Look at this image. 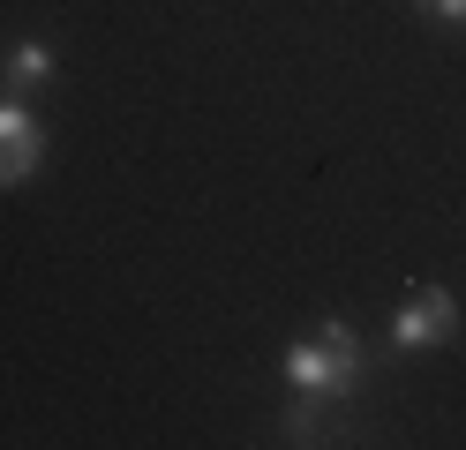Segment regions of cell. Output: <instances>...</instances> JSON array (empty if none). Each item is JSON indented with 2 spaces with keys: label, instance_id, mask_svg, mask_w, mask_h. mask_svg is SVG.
Returning a JSON list of instances; mask_svg holds the SVG:
<instances>
[{
  "label": "cell",
  "instance_id": "1",
  "mask_svg": "<svg viewBox=\"0 0 466 450\" xmlns=\"http://www.w3.org/2000/svg\"><path fill=\"white\" fill-rule=\"evenodd\" d=\"M286 383L309 390V398H354V390H361V338L339 315L316 323V338L286 345Z\"/></svg>",
  "mask_w": 466,
  "mask_h": 450
},
{
  "label": "cell",
  "instance_id": "4",
  "mask_svg": "<svg viewBox=\"0 0 466 450\" xmlns=\"http://www.w3.org/2000/svg\"><path fill=\"white\" fill-rule=\"evenodd\" d=\"M324 405H331V398H309V390H294V405H286V420H279L286 443H331V435H324Z\"/></svg>",
  "mask_w": 466,
  "mask_h": 450
},
{
  "label": "cell",
  "instance_id": "2",
  "mask_svg": "<svg viewBox=\"0 0 466 450\" xmlns=\"http://www.w3.org/2000/svg\"><path fill=\"white\" fill-rule=\"evenodd\" d=\"M459 330V300L444 285H421V293H406L399 300V315H391V345L399 353H421V345H444Z\"/></svg>",
  "mask_w": 466,
  "mask_h": 450
},
{
  "label": "cell",
  "instance_id": "5",
  "mask_svg": "<svg viewBox=\"0 0 466 450\" xmlns=\"http://www.w3.org/2000/svg\"><path fill=\"white\" fill-rule=\"evenodd\" d=\"M8 75H15V83H53V45H46V38H23V45L8 53Z\"/></svg>",
  "mask_w": 466,
  "mask_h": 450
},
{
  "label": "cell",
  "instance_id": "3",
  "mask_svg": "<svg viewBox=\"0 0 466 450\" xmlns=\"http://www.w3.org/2000/svg\"><path fill=\"white\" fill-rule=\"evenodd\" d=\"M38 158H46V128H38V113H31V105H15V98H0V188L31 180Z\"/></svg>",
  "mask_w": 466,
  "mask_h": 450
},
{
  "label": "cell",
  "instance_id": "6",
  "mask_svg": "<svg viewBox=\"0 0 466 450\" xmlns=\"http://www.w3.org/2000/svg\"><path fill=\"white\" fill-rule=\"evenodd\" d=\"M421 15H436V23H451V30H466V0H414Z\"/></svg>",
  "mask_w": 466,
  "mask_h": 450
}]
</instances>
